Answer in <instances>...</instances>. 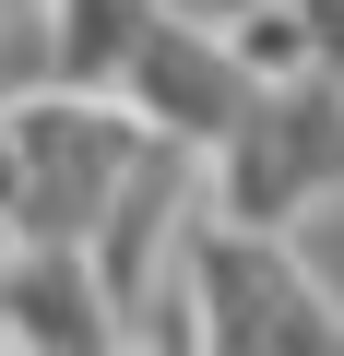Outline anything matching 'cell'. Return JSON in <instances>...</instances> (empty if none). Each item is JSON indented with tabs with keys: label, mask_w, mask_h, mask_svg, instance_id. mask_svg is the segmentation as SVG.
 <instances>
[{
	"label": "cell",
	"mask_w": 344,
	"mask_h": 356,
	"mask_svg": "<svg viewBox=\"0 0 344 356\" xmlns=\"http://www.w3.org/2000/svg\"><path fill=\"white\" fill-rule=\"evenodd\" d=\"M190 309H202V356H332L344 309L320 297L297 226H249L226 202H202L190 226Z\"/></svg>",
	"instance_id": "obj_1"
},
{
	"label": "cell",
	"mask_w": 344,
	"mask_h": 356,
	"mask_svg": "<svg viewBox=\"0 0 344 356\" xmlns=\"http://www.w3.org/2000/svg\"><path fill=\"white\" fill-rule=\"evenodd\" d=\"M332 191H344V72L261 83V107L214 143V202L249 226H297Z\"/></svg>",
	"instance_id": "obj_2"
},
{
	"label": "cell",
	"mask_w": 344,
	"mask_h": 356,
	"mask_svg": "<svg viewBox=\"0 0 344 356\" xmlns=\"http://www.w3.org/2000/svg\"><path fill=\"white\" fill-rule=\"evenodd\" d=\"M119 95L166 131V143H190V154H214L249 107H261V60L238 48V24H214V13H190V0H166V24L131 48V72H119Z\"/></svg>",
	"instance_id": "obj_3"
},
{
	"label": "cell",
	"mask_w": 344,
	"mask_h": 356,
	"mask_svg": "<svg viewBox=\"0 0 344 356\" xmlns=\"http://www.w3.org/2000/svg\"><path fill=\"white\" fill-rule=\"evenodd\" d=\"M0 332L36 344V356H107V344H131L119 285H107V261L83 238H24L13 285H0Z\"/></svg>",
	"instance_id": "obj_4"
},
{
	"label": "cell",
	"mask_w": 344,
	"mask_h": 356,
	"mask_svg": "<svg viewBox=\"0 0 344 356\" xmlns=\"http://www.w3.org/2000/svg\"><path fill=\"white\" fill-rule=\"evenodd\" d=\"M190 13H214V24H238V13H273V0H190Z\"/></svg>",
	"instance_id": "obj_5"
}]
</instances>
